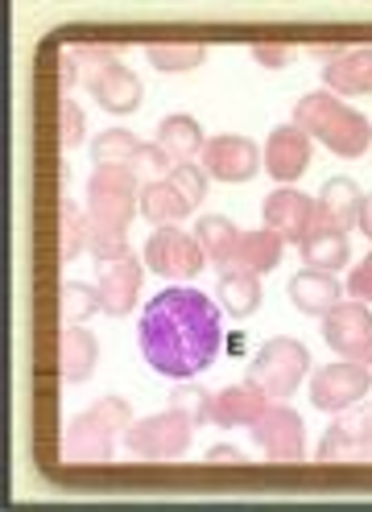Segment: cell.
Returning a JSON list of instances; mask_svg holds the SVG:
<instances>
[{"label": "cell", "instance_id": "obj_26", "mask_svg": "<svg viewBox=\"0 0 372 512\" xmlns=\"http://www.w3.org/2000/svg\"><path fill=\"white\" fill-rule=\"evenodd\" d=\"M195 240L203 244V256H207L211 265L228 269L232 256H236V244H240V228H236L232 219H224V215H203L195 223Z\"/></svg>", "mask_w": 372, "mask_h": 512}, {"label": "cell", "instance_id": "obj_27", "mask_svg": "<svg viewBox=\"0 0 372 512\" xmlns=\"http://www.w3.org/2000/svg\"><path fill=\"white\" fill-rule=\"evenodd\" d=\"M220 306H224L232 318L257 314V306H261V281H257V273L228 265V269L220 273Z\"/></svg>", "mask_w": 372, "mask_h": 512}, {"label": "cell", "instance_id": "obj_6", "mask_svg": "<svg viewBox=\"0 0 372 512\" xmlns=\"http://www.w3.org/2000/svg\"><path fill=\"white\" fill-rule=\"evenodd\" d=\"M191 430L195 426L186 422L178 409L153 413V418H141L124 430V455L145 459V463L178 459V455H186V446H191Z\"/></svg>", "mask_w": 372, "mask_h": 512}, {"label": "cell", "instance_id": "obj_36", "mask_svg": "<svg viewBox=\"0 0 372 512\" xmlns=\"http://www.w3.org/2000/svg\"><path fill=\"white\" fill-rule=\"evenodd\" d=\"M253 58L261 62V67H290L294 62V46H286V42H257L253 46Z\"/></svg>", "mask_w": 372, "mask_h": 512}, {"label": "cell", "instance_id": "obj_39", "mask_svg": "<svg viewBox=\"0 0 372 512\" xmlns=\"http://www.w3.org/2000/svg\"><path fill=\"white\" fill-rule=\"evenodd\" d=\"M215 463H248V455L240 451V446H228V442H220V446H211L207 451V467H215Z\"/></svg>", "mask_w": 372, "mask_h": 512}, {"label": "cell", "instance_id": "obj_33", "mask_svg": "<svg viewBox=\"0 0 372 512\" xmlns=\"http://www.w3.org/2000/svg\"><path fill=\"white\" fill-rule=\"evenodd\" d=\"M83 124H87L83 108L71 100V95H62V100H58V149L62 153H71L83 141Z\"/></svg>", "mask_w": 372, "mask_h": 512}, {"label": "cell", "instance_id": "obj_18", "mask_svg": "<svg viewBox=\"0 0 372 512\" xmlns=\"http://www.w3.org/2000/svg\"><path fill=\"white\" fill-rule=\"evenodd\" d=\"M273 401L257 389V384H228V389H220L211 397V426H253L261 422V413L269 409Z\"/></svg>", "mask_w": 372, "mask_h": 512}, {"label": "cell", "instance_id": "obj_5", "mask_svg": "<svg viewBox=\"0 0 372 512\" xmlns=\"http://www.w3.org/2000/svg\"><path fill=\"white\" fill-rule=\"evenodd\" d=\"M306 372H310V351H306V343H298V339H290V335H277V339H269V343L257 351L253 368H248V384H257V389H261L269 401H290V397L302 389Z\"/></svg>", "mask_w": 372, "mask_h": 512}, {"label": "cell", "instance_id": "obj_20", "mask_svg": "<svg viewBox=\"0 0 372 512\" xmlns=\"http://www.w3.org/2000/svg\"><path fill=\"white\" fill-rule=\"evenodd\" d=\"M339 294H344V285H339L335 273H323V269H302L294 281H290V302L310 314V318H323L339 306Z\"/></svg>", "mask_w": 372, "mask_h": 512}, {"label": "cell", "instance_id": "obj_24", "mask_svg": "<svg viewBox=\"0 0 372 512\" xmlns=\"http://www.w3.org/2000/svg\"><path fill=\"white\" fill-rule=\"evenodd\" d=\"M191 211H195V207L178 195V186H174L170 178L141 186V219H145V223H158V228H174V223H182Z\"/></svg>", "mask_w": 372, "mask_h": 512}, {"label": "cell", "instance_id": "obj_22", "mask_svg": "<svg viewBox=\"0 0 372 512\" xmlns=\"http://www.w3.org/2000/svg\"><path fill=\"white\" fill-rule=\"evenodd\" d=\"M282 252H286V240L277 236L273 228H257V232H240V244H236V256L232 265L236 269H248V273H269L282 265Z\"/></svg>", "mask_w": 372, "mask_h": 512}, {"label": "cell", "instance_id": "obj_15", "mask_svg": "<svg viewBox=\"0 0 372 512\" xmlns=\"http://www.w3.org/2000/svg\"><path fill=\"white\" fill-rule=\"evenodd\" d=\"M310 137L302 133V128H294V124H282V128H273L269 133V141H265V170L277 178V182H294V178H302L306 174V166H310Z\"/></svg>", "mask_w": 372, "mask_h": 512}, {"label": "cell", "instance_id": "obj_1", "mask_svg": "<svg viewBox=\"0 0 372 512\" xmlns=\"http://www.w3.org/2000/svg\"><path fill=\"white\" fill-rule=\"evenodd\" d=\"M224 347L220 306L203 290H162L141 310V356L170 380L199 376Z\"/></svg>", "mask_w": 372, "mask_h": 512}, {"label": "cell", "instance_id": "obj_14", "mask_svg": "<svg viewBox=\"0 0 372 512\" xmlns=\"http://www.w3.org/2000/svg\"><path fill=\"white\" fill-rule=\"evenodd\" d=\"M83 83L91 87V95H96V104L104 112H112V116H129L145 100L141 79L129 67H124V62H108V67H100L96 75H87Z\"/></svg>", "mask_w": 372, "mask_h": 512}, {"label": "cell", "instance_id": "obj_32", "mask_svg": "<svg viewBox=\"0 0 372 512\" xmlns=\"http://www.w3.org/2000/svg\"><path fill=\"white\" fill-rule=\"evenodd\" d=\"M129 170H133V178L141 182L145 178V186L149 182H162V178H170V170H174V162L166 157V149L158 145V141H149V145H141V153L129 162Z\"/></svg>", "mask_w": 372, "mask_h": 512}, {"label": "cell", "instance_id": "obj_38", "mask_svg": "<svg viewBox=\"0 0 372 512\" xmlns=\"http://www.w3.org/2000/svg\"><path fill=\"white\" fill-rule=\"evenodd\" d=\"M75 79H79V62H75L71 50H62V54H58V91H62V95H71Z\"/></svg>", "mask_w": 372, "mask_h": 512}, {"label": "cell", "instance_id": "obj_16", "mask_svg": "<svg viewBox=\"0 0 372 512\" xmlns=\"http://www.w3.org/2000/svg\"><path fill=\"white\" fill-rule=\"evenodd\" d=\"M319 459L323 463H356V459H372V409L352 413V418L335 422L323 442H319Z\"/></svg>", "mask_w": 372, "mask_h": 512}, {"label": "cell", "instance_id": "obj_40", "mask_svg": "<svg viewBox=\"0 0 372 512\" xmlns=\"http://www.w3.org/2000/svg\"><path fill=\"white\" fill-rule=\"evenodd\" d=\"M344 50H348L344 42H306V54H319V58H327V62H335Z\"/></svg>", "mask_w": 372, "mask_h": 512}, {"label": "cell", "instance_id": "obj_21", "mask_svg": "<svg viewBox=\"0 0 372 512\" xmlns=\"http://www.w3.org/2000/svg\"><path fill=\"white\" fill-rule=\"evenodd\" d=\"M302 261H306V269H323V273H339L348 265V256H352V248H348V232L344 228H335V223H315V232H310L302 244Z\"/></svg>", "mask_w": 372, "mask_h": 512}, {"label": "cell", "instance_id": "obj_23", "mask_svg": "<svg viewBox=\"0 0 372 512\" xmlns=\"http://www.w3.org/2000/svg\"><path fill=\"white\" fill-rule=\"evenodd\" d=\"M319 219L323 223H335V228H352V223L360 219V207H364V195L360 186L352 178H331L323 190H319Z\"/></svg>", "mask_w": 372, "mask_h": 512}, {"label": "cell", "instance_id": "obj_4", "mask_svg": "<svg viewBox=\"0 0 372 512\" xmlns=\"http://www.w3.org/2000/svg\"><path fill=\"white\" fill-rule=\"evenodd\" d=\"M133 426V409L124 397H100L96 405H87L83 413L67 422L62 434V455L71 463H108L116 438Z\"/></svg>", "mask_w": 372, "mask_h": 512}, {"label": "cell", "instance_id": "obj_29", "mask_svg": "<svg viewBox=\"0 0 372 512\" xmlns=\"http://www.w3.org/2000/svg\"><path fill=\"white\" fill-rule=\"evenodd\" d=\"M145 54L158 71H195L207 58V46L203 42H149Z\"/></svg>", "mask_w": 372, "mask_h": 512}, {"label": "cell", "instance_id": "obj_30", "mask_svg": "<svg viewBox=\"0 0 372 512\" xmlns=\"http://www.w3.org/2000/svg\"><path fill=\"white\" fill-rule=\"evenodd\" d=\"M145 141H137L129 128H108L104 137H96V145H91V157H96V166H124L129 170V162L141 153Z\"/></svg>", "mask_w": 372, "mask_h": 512}, {"label": "cell", "instance_id": "obj_11", "mask_svg": "<svg viewBox=\"0 0 372 512\" xmlns=\"http://www.w3.org/2000/svg\"><path fill=\"white\" fill-rule=\"evenodd\" d=\"M368 389H372L368 364L344 360V364H327V368L315 372V380H310V401H315V409H323V413H344Z\"/></svg>", "mask_w": 372, "mask_h": 512}, {"label": "cell", "instance_id": "obj_34", "mask_svg": "<svg viewBox=\"0 0 372 512\" xmlns=\"http://www.w3.org/2000/svg\"><path fill=\"white\" fill-rule=\"evenodd\" d=\"M170 182L178 186V195L191 203V207H199L203 199H207V170L203 166H195V162H182V166H174L170 170Z\"/></svg>", "mask_w": 372, "mask_h": 512}, {"label": "cell", "instance_id": "obj_19", "mask_svg": "<svg viewBox=\"0 0 372 512\" xmlns=\"http://www.w3.org/2000/svg\"><path fill=\"white\" fill-rule=\"evenodd\" d=\"M323 83L335 95H372V46H352L323 67Z\"/></svg>", "mask_w": 372, "mask_h": 512}, {"label": "cell", "instance_id": "obj_37", "mask_svg": "<svg viewBox=\"0 0 372 512\" xmlns=\"http://www.w3.org/2000/svg\"><path fill=\"white\" fill-rule=\"evenodd\" d=\"M348 294L356 298V302H372V256H368V261L364 265H356L352 269V277H348Z\"/></svg>", "mask_w": 372, "mask_h": 512}, {"label": "cell", "instance_id": "obj_10", "mask_svg": "<svg viewBox=\"0 0 372 512\" xmlns=\"http://www.w3.org/2000/svg\"><path fill=\"white\" fill-rule=\"evenodd\" d=\"M253 442L265 451V459H273V463H298L306 455L302 418L286 401H273L261 413V422H253Z\"/></svg>", "mask_w": 372, "mask_h": 512}, {"label": "cell", "instance_id": "obj_9", "mask_svg": "<svg viewBox=\"0 0 372 512\" xmlns=\"http://www.w3.org/2000/svg\"><path fill=\"white\" fill-rule=\"evenodd\" d=\"M96 290H100V310L108 318L133 314L137 294H141V261H137V252L100 256L96 261Z\"/></svg>", "mask_w": 372, "mask_h": 512}, {"label": "cell", "instance_id": "obj_8", "mask_svg": "<svg viewBox=\"0 0 372 512\" xmlns=\"http://www.w3.org/2000/svg\"><path fill=\"white\" fill-rule=\"evenodd\" d=\"M145 265L153 273H162L166 281H191L207 265V256L195 236H186L178 228H158L145 244Z\"/></svg>", "mask_w": 372, "mask_h": 512}, {"label": "cell", "instance_id": "obj_13", "mask_svg": "<svg viewBox=\"0 0 372 512\" xmlns=\"http://www.w3.org/2000/svg\"><path fill=\"white\" fill-rule=\"evenodd\" d=\"M261 166V149L248 137H211L203 145V170L215 182H248Z\"/></svg>", "mask_w": 372, "mask_h": 512}, {"label": "cell", "instance_id": "obj_17", "mask_svg": "<svg viewBox=\"0 0 372 512\" xmlns=\"http://www.w3.org/2000/svg\"><path fill=\"white\" fill-rule=\"evenodd\" d=\"M96 356L100 343L83 323H62L58 331V376L62 384H83L91 372H96Z\"/></svg>", "mask_w": 372, "mask_h": 512}, {"label": "cell", "instance_id": "obj_25", "mask_svg": "<svg viewBox=\"0 0 372 512\" xmlns=\"http://www.w3.org/2000/svg\"><path fill=\"white\" fill-rule=\"evenodd\" d=\"M158 145L166 149V157L174 166L182 162H195V157H203V128L195 124V116H166L158 124Z\"/></svg>", "mask_w": 372, "mask_h": 512}, {"label": "cell", "instance_id": "obj_12", "mask_svg": "<svg viewBox=\"0 0 372 512\" xmlns=\"http://www.w3.org/2000/svg\"><path fill=\"white\" fill-rule=\"evenodd\" d=\"M319 223V203L306 199L302 190H273L265 199V228H273L286 244H302Z\"/></svg>", "mask_w": 372, "mask_h": 512}, {"label": "cell", "instance_id": "obj_31", "mask_svg": "<svg viewBox=\"0 0 372 512\" xmlns=\"http://www.w3.org/2000/svg\"><path fill=\"white\" fill-rule=\"evenodd\" d=\"M100 310V290H91L83 281H62L58 285V314L62 323H87Z\"/></svg>", "mask_w": 372, "mask_h": 512}, {"label": "cell", "instance_id": "obj_28", "mask_svg": "<svg viewBox=\"0 0 372 512\" xmlns=\"http://www.w3.org/2000/svg\"><path fill=\"white\" fill-rule=\"evenodd\" d=\"M87 244H91L87 215L62 195L58 199V261H79Z\"/></svg>", "mask_w": 372, "mask_h": 512}, {"label": "cell", "instance_id": "obj_41", "mask_svg": "<svg viewBox=\"0 0 372 512\" xmlns=\"http://www.w3.org/2000/svg\"><path fill=\"white\" fill-rule=\"evenodd\" d=\"M356 228L372 240V199H364V207H360V219H356Z\"/></svg>", "mask_w": 372, "mask_h": 512}, {"label": "cell", "instance_id": "obj_3", "mask_svg": "<svg viewBox=\"0 0 372 512\" xmlns=\"http://www.w3.org/2000/svg\"><path fill=\"white\" fill-rule=\"evenodd\" d=\"M294 128L310 141H323L331 153L339 157H360L372 145V124L368 116H360L356 108H348L339 95L331 91H310L306 100H298L294 108Z\"/></svg>", "mask_w": 372, "mask_h": 512}, {"label": "cell", "instance_id": "obj_35", "mask_svg": "<svg viewBox=\"0 0 372 512\" xmlns=\"http://www.w3.org/2000/svg\"><path fill=\"white\" fill-rule=\"evenodd\" d=\"M170 409H178L191 426H207L211 422V397L203 389H174L170 393Z\"/></svg>", "mask_w": 372, "mask_h": 512}, {"label": "cell", "instance_id": "obj_7", "mask_svg": "<svg viewBox=\"0 0 372 512\" xmlns=\"http://www.w3.org/2000/svg\"><path fill=\"white\" fill-rule=\"evenodd\" d=\"M323 339L335 356L352 364H372V310L364 302H339L331 314H323Z\"/></svg>", "mask_w": 372, "mask_h": 512}, {"label": "cell", "instance_id": "obj_2", "mask_svg": "<svg viewBox=\"0 0 372 512\" xmlns=\"http://www.w3.org/2000/svg\"><path fill=\"white\" fill-rule=\"evenodd\" d=\"M137 178L124 166H96L87 182V232H91V252L100 256H120L129 252V223L137 215Z\"/></svg>", "mask_w": 372, "mask_h": 512}]
</instances>
